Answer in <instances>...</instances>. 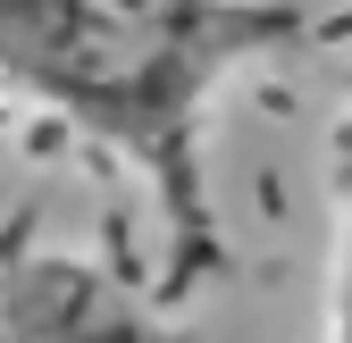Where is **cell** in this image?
I'll return each instance as SVG.
<instances>
[{
  "label": "cell",
  "instance_id": "1",
  "mask_svg": "<svg viewBox=\"0 0 352 343\" xmlns=\"http://www.w3.org/2000/svg\"><path fill=\"white\" fill-rule=\"evenodd\" d=\"M311 34L302 0H0V84L160 201L176 285L227 260L210 209V101Z\"/></svg>",
  "mask_w": 352,
  "mask_h": 343
},
{
  "label": "cell",
  "instance_id": "2",
  "mask_svg": "<svg viewBox=\"0 0 352 343\" xmlns=\"http://www.w3.org/2000/svg\"><path fill=\"white\" fill-rule=\"evenodd\" d=\"M0 343H168L151 302L84 251H0Z\"/></svg>",
  "mask_w": 352,
  "mask_h": 343
},
{
  "label": "cell",
  "instance_id": "3",
  "mask_svg": "<svg viewBox=\"0 0 352 343\" xmlns=\"http://www.w3.org/2000/svg\"><path fill=\"white\" fill-rule=\"evenodd\" d=\"M327 185H336V276H327V343H352V84L327 134Z\"/></svg>",
  "mask_w": 352,
  "mask_h": 343
}]
</instances>
